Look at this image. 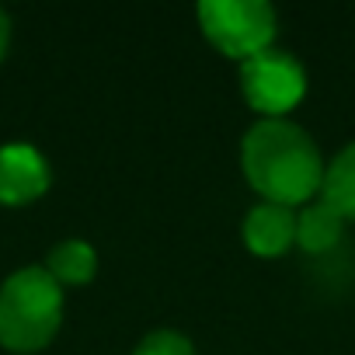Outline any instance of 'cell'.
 Segmentation results:
<instances>
[{
	"label": "cell",
	"mask_w": 355,
	"mask_h": 355,
	"mask_svg": "<svg viewBox=\"0 0 355 355\" xmlns=\"http://www.w3.org/2000/svg\"><path fill=\"white\" fill-rule=\"evenodd\" d=\"M241 171L261 202L296 209L320 196L327 164L303 125L261 119L241 139Z\"/></svg>",
	"instance_id": "obj_1"
},
{
	"label": "cell",
	"mask_w": 355,
	"mask_h": 355,
	"mask_svg": "<svg viewBox=\"0 0 355 355\" xmlns=\"http://www.w3.org/2000/svg\"><path fill=\"white\" fill-rule=\"evenodd\" d=\"M63 324V286L42 268L28 265L0 286V345L8 352L46 348Z\"/></svg>",
	"instance_id": "obj_2"
},
{
	"label": "cell",
	"mask_w": 355,
	"mask_h": 355,
	"mask_svg": "<svg viewBox=\"0 0 355 355\" xmlns=\"http://www.w3.org/2000/svg\"><path fill=\"white\" fill-rule=\"evenodd\" d=\"M199 28L213 49L244 63L265 49H272L279 15L265 0H202Z\"/></svg>",
	"instance_id": "obj_3"
},
{
	"label": "cell",
	"mask_w": 355,
	"mask_h": 355,
	"mask_svg": "<svg viewBox=\"0 0 355 355\" xmlns=\"http://www.w3.org/2000/svg\"><path fill=\"white\" fill-rule=\"evenodd\" d=\"M241 94L261 119H282L306 94V70L286 49H265L241 63Z\"/></svg>",
	"instance_id": "obj_4"
},
{
	"label": "cell",
	"mask_w": 355,
	"mask_h": 355,
	"mask_svg": "<svg viewBox=\"0 0 355 355\" xmlns=\"http://www.w3.org/2000/svg\"><path fill=\"white\" fill-rule=\"evenodd\" d=\"M53 185L49 160L28 143L0 146V206H28Z\"/></svg>",
	"instance_id": "obj_5"
},
{
	"label": "cell",
	"mask_w": 355,
	"mask_h": 355,
	"mask_svg": "<svg viewBox=\"0 0 355 355\" xmlns=\"http://www.w3.org/2000/svg\"><path fill=\"white\" fill-rule=\"evenodd\" d=\"M241 237L254 258H282L289 248H296V209L258 202L241 227Z\"/></svg>",
	"instance_id": "obj_6"
},
{
	"label": "cell",
	"mask_w": 355,
	"mask_h": 355,
	"mask_svg": "<svg viewBox=\"0 0 355 355\" xmlns=\"http://www.w3.org/2000/svg\"><path fill=\"white\" fill-rule=\"evenodd\" d=\"M341 230H345V220L324 202H306L300 213H296V248L306 251V254H324L331 251L338 241H341Z\"/></svg>",
	"instance_id": "obj_7"
},
{
	"label": "cell",
	"mask_w": 355,
	"mask_h": 355,
	"mask_svg": "<svg viewBox=\"0 0 355 355\" xmlns=\"http://www.w3.org/2000/svg\"><path fill=\"white\" fill-rule=\"evenodd\" d=\"M42 268H46L60 286H87V282L98 275V251H94L87 241L70 237V241H60V244L49 251V258H46Z\"/></svg>",
	"instance_id": "obj_8"
},
{
	"label": "cell",
	"mask_w": 355,
	"mask_h": 355,
	"mask_svg": "<svg viewBox=\"0 0 355 355\" xmlns=\"http://www.w3.org/2000/svg\"><path fill=\"white\" fill-rule=\"evenodd\" d=\"M320 199L348 223L355 220V143H348L324 171Z\"/></svg>",
	"instance_id": "obj_9"
},
{
	"label": "cell",
	"mask_w": 355,
	"mask_h": 355,
	"mask_svg": "<svg viewBox=\"0 0 355 355\" xmlns=\"http://www.w3.org/2000/svg\"><path fill=\"white\" fill-rule=\"evenodd\" d=\"M132 355H196V345L189 334L174 331V327H157L139 338Z\"/></svg>",
	"instance_id": "obj_10"
},
{
	"label": "cell",
	"mask_w": 355,
	"mask_h": 355,
	"mask_svg": "<svg viewBox=\"0 0 355 355\" xmlns=\"http://www.w3.org/2000/svg\"><path fill=\"white\" fill-rule=\"evenodd\" d=\"M8 46H11V18H8L4 8H0V60L8 56Z\"/></svg>",
	"instance_id": "obj_11"
}]
</instances>
